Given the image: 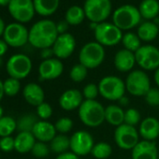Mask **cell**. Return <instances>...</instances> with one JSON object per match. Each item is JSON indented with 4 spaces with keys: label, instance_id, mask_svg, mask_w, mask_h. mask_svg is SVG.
<instances>
[{
    "label": "cell",
    "instance_id": "cell-1",
    "mask_svg": "<svg viewBox=\"0 0 159 159\" xmlns=\"http://www.w3.org/2000/svg\"><path fill=\"white\" fill-rule=\"evenodd\" d=\"M59 36L56 24L51 20H41L37 22L29 30L28 42L35 48L45 49L52 47Z\"/></svg>",
    "mask_w": 159,
    "mask_h": 159
},
{
    "label": "cell",
    "instance_id": "cell-2",
    "mask_svg": "<svg viewBox=\"0 0 159 159\" xmlns=\"http://www.w3.org/2000/svg\"><path fill=\"white\" fill-rule=\"evenodd\" d=\"M79 117L89 127L99 126L105 121V108L97 100H84L79 108Z\"/></svg>",
    "mask_w": 159,
    "mask_h": 159
},
{
    "label": "cell",
    "instance_id": "cell-3",
    "mask_svg": "<svg viewBox=\"0 0 159 159\" xmlns=\"http://www.w3.org/2000/svg\"><path fill=\"white\" fill-rule=\"evenodd\" d=\"M141 15L138 8L125 4L117 8L113 11V24L121 30H130L136 27L141 20Z\"/></svg>",
    "mask_w": 159,
    "mask_h": 159
},
{
    "label": "cell",
    "instance_id": "cell-4",
    "mask_svg": "<svg viewBox=\"0 0 159 159\" xmlns=\"http://www.w3.org/2000/svg\"><path fill=\"white\" fill-rule=\"evenodd\" d=\"M105 59V50L97 41L86 43L80 51L79 61L88 69L99 66Z\"/></svg>",
    "mask_w": 159,
    "mask_h": 159
},
{
    "label": "cell",
    "instance_id": "cell-5",
    "mask_svg": "<svg viewBox=\"0 0 159 159\" xmlns=\"http://www.w3.org/2000/svg\"><path fill=\"white\" fill-rule=\"evenodd\" d=\"M125 83L116 76H106L98 84V90L101 97L108 100H119L125 96Z\"/></svg>",
    "mask_w": 159,
    "mask_h": 159
},
{
    "label": "cell",
    "instance_id": "cell-6",
    "mask_svg": "<svg viewBox=\"0 0 159 159\" xmlns=\"http://www.w3.org/2000/svg\"><path fill=\"white\" fill-rule=\"evenodd\" d=\"M84 10L91 23L100 24L111 13V0H85Z\"/></svg>",
    "mask_w": 159,
    "mask_h": 159
},
{
    "label": "cell",
    "instance_id": "cell-7",
    "mask_svg": "<svg viewBox=\"0 0 159 159\" xmlns=\"http://www.w3.org/2000/svg\"><path fill=\"white\" fill-rule=\"evenodd\" d=\"M96 41L100 45L104 46H114L122 41L123 33L113 23L103 22L98 25L97 28L94 30Z\"/></svg>",
    "mask_w": 159,
    "mask_h": 159
},
{
    "label": "cell",
    "instance_id": "cell-8",
    "mask_svg": "<svg viewBox=\"0 0 159 159\" xmlns=\"http://www.w3.org/2000/svg\"><path fill=\"white\" fill-rule=\"evenodd\" d=\"M125 88L129 94L135 97H144L152 88L150 79L143 70L131 71L125 81Z\"/></svg>",
    "mask_w": 159,
    "mask_h": 159
},
{
    "label": "cell",
    "instance_id": "cell-9",
    "mask_svg": "<svg viewBox=\"0 0 159 159\" xmlns=\"http://www.w3.org/2000/svg\"><path fill=\"white\" fill-rule=\"evenodd\" d=\"M7 72L11 78L22 80L26 78L32 69L31 59L22 53L12 55L7 62Z\"/></svg>",
    "mask_w": 159,
    "mask_h": 159
},
{
    "label": "cell",
    "instance_id": "cell-10",
    "mask_svg": "<svg viewBox=\"0 0 159 159\" xmlns=\"http://www.w3.org/2000/svg\"><path fill=\"white\" fill-rule=\"evenodd\" d=\"M135 56L136 63L144 70H156L159 67V50L155 46H141Z\"/></svg>",
    "mask_w": 159,
    "mask_h": 159
},
{
    "label": "cell",
    "instance_id": "cell-11",
    "mask_svg": "<svg viewBox=\"0 0 159 159\" xmlns=\"http://www.w3.org/2000/svg\"><path fill=\"white\" fill-rule=\"evenodd\" d=\"M3 38L9 46L18 48L28 42L29 31L20 23H12L6 26Z\"/></svg>",
    "mask_w": 159,
    "mask_h": 159
},
{
    "label": "cell",
    "instance_id": "cell-12",
    "mask_svg": "<svg viewBox=\"0 0 159 159\" xmlns=\"http://www.w3.org/2000/svg\"><path fill=\"white\" fill-rule=\"evenodd\" d=\"M114 139L117 146L123 150H132L139 141V132L135 126L123 124L116 127Z\"/></svg>",
    "mask_w": 159,
    "mask_h": 159
},
{
    "label": "cell",
    "instance_id": "cell-13",
    "mask_svg": "<svg viewBox=\"0 0 159 159\" xmlns=\"http://www.w3.org/2000/svg\"><path fill=\"white\" fill-rule=\"evenodd\" d=\"M8 8L12 18L20 24L30 22L36 12L33 0H11Z\"/></svg>",
    "mask_w": 159,
    "mask_h": 159
},
{
    "label": "cell",
    "instance_id": "cell-14",
    "mask_svg": "<svg viewBox=\"0 0 159 159\" xmlns=\"http://www.w3.org/2000/svg\"><path fill=\"white\" fill-rule=\"evenodd\" d=\"M94 145V139L87 131H77L70 137V150L78 156L91 153Z\"/></svg>",
    "mask_w": 159,
    "mask_h": 159
},
{
    "label": "cell",
    "instance_id": "cell-15",
    "mask_svg": "<svg viewBox=\"0 0 159 159\" xmlns=\"http://www.w3.org/2000/svg\"><path fill=\"white\" fill-rule=\"evenodd\" d=\"M52 48L53 51V54L58 59L68 58L75 51L76 39L69 33L59 35Z\"/></svg>",
    "mask_w": 159,
    "mask_h": 159
},
{
    "label": "cell",
    "instance_id": "cell-16",
    "mask_svg": "<svg viewBox=\"0 0 159 159\" xmlns=\"http://www.w3.org/2000/svg\"><path fill=\"white\" fill-rule=\"evenodd\" d=\"M64 70V65L58 58H51L43 60L39 66V74L40 80L50 81L61 76Z\"/></svg>",
    "mask_w": 159,
    "mask_h": 159
},
{
    "label": "cell",
    "instance_id": "cell-17",
    "mask_svg": "<svg viewBox=\"0 0 159 159\" xmlns=\"http://www.w3.org/2000/svg\"><path fill=\"white\" fill-rule=\"evenodd\" d=\"M158 150L153 141H139L132 149V159H158Z\"/></svg>",
    "mask_w": 159,
    "mask_h": 159
},
{
    "label": "cell",
    "instance_id": "cell-18",
    "mask_svg": "<svg viewBox=\"0 0 159 159\" xmlns=\"http://www.w3.org/2000/svg\"><path fill=\"white\" fill-rule=\"evenodd\" d=\"M83 102V93L77 89H69L65 91L59 98V105L65 111H73L79 109Z\"/></svg>",
    "mask_w": 159,
    "mask_h": 159
},
{
    "label": "cell",
    "instance_id": "cell-19",
    "mask_svg": "<svg viewBox=\"0 0 159 159\" xmlns=\"http://www.w3.org/2000/svg\"><path fill=\"white\" fill-rule=\"evenodd\" d=\"M113 62L118 71L128 72L134 67L136 64V56L134 52L128 50L123 49L116 52Z\"/></svg>",
    "mask_w": 159,
    "mask_h": 159
},
{
    "label": "cell",
    "instance_id": "cell-20",
    "mask_svg": "<svg viewBox=\"0 0 159 159\" xmlns=\"http://www.w3.org/2000/svg\"><path fill=\"white\" fill-rule=\"evenodd\" d=\"M23 96L25 100L28 104L36 107L43 103L45 98V94L42 87L35 83H30L25 86Z\"/></svg>",
    "mask_w": 159,
    "mask_h": 159
},
{
    "label": "cell",
    "instance_id": "cell-21",
    "mask_svg": "<svg viewBox=\"0 0 159 159\" xmlns=\"http://www.w3.org/2000/svg\"><path fill=\"white\" fill-rule=\"evenodd\" d=\"M32 133L36 139L46 143L51 142L56 136V129L52 124L47 121H39L36 124Z\"/></svg>",
    "mask_w": 159,
    "mask_h": 159
},
{
    "label": "cell",
    "instance_id": "cell-22",
    "mask_svg": "<svg viewBox=\"0 0 159 159\" xmlns=\"http://www.w3.org/2000/svg\"><path fill=\"white\" fill-rule=\"evenodd\" d=\"M139 135L144 140L152 141L159 137V121L154 117H147L141 121Z\"/></svg>",
    "mask_w": 159,
    "mask_h": 159
},
{
    "label": "cell",
    "instance_id": "cell-23",
    "mask_svg": "<svg viewBox=\"0 0 159 159\" xmlns=\"http://www.w3.org/2000/svg\"><path fill=\"white\" fill-rule=\"evenodd\" d=\"M16 150L20 153H26L31 152L33 146L36 143V138L32 132H19L18 135L14 138Z\"/></svg>",
    "mask_w": 159,
    "mask_h": 159
},
{
    "label": "cell",
    "instance_id": "cell-24",
    "mask_svg": "<svg viewBox=\"0 0 159 159\" xmlns=\"http://www.w3.org/2000/svg\"><path fill=\"white\" fill-rule=\"evenodd\" d=\"M105 121L114 126L125 124L124 110L117 105H109L105 108Z\"/></svg>",
    "mask_w": 159,
    "mask_h": 159
},
{
    "label": "cell",
    "instance_id": "cell-25",
    "mask_svg": "<svg viewBox=\"0 0 159 159\" xmlns=\"http://www.w3.org/2000/svg\"><path fill=\"white\" fill-rule=\"evenodd\" d=\"M35 11L41 16L52 15L59 7L60 0H33Z\"/></svg>",
    "mask_w": 159,
    "mask_h": 159
},
{
    "label": "cell",
    "instance_id": "cell-26",
    "mask_svg": "<svg viewBox=\"0 0 159 159\" xmlns=\"http://www.w3.org/2000/svg\"><path fill=\"white\" fill-rule=\"evenodd\" d=\"M159 33V27L156 24L152 22H144L138 27L137 35L143 41H152L154 40Z\"/></svg>",
    "mask_w": 159,
    "mask_h": 159
},
{
    "label": "cell",
    "instance_id": "cell-27",
    "mask_svg": "<svg viewBox=\"0 0 159 159\" xmlns=\"http://www.w3.org/2000/svg\"><path fill=\"white\" fill-rule=\"evenodd\" d=\"M139 11L142 18L146 20L154 19L159 14V2L157 0H142Z\"/></svg>",
    "mask_w": 159,
    "mask_h": 159
},
{
    "label": "cell",
    "instance_id": "cell-28",
    "mask_svg": "<svg viewBox=\"0 0 159 159\" xmlns=\"http://www.w3.org/2000/svg\"><path fill=\"white\" fill-rule=\"evenodd\" d=\"M86 18L84 8L80 6L70 7L65 15V20L69 25H79Z\"/></svg>",
    "mask_w": 159,
    "mask_h": 159
},
{
    "label": "cell",
    "instance_id": "cell-29",
    "mask_svg": "<svg viewBox=\"0 0 159 159\" xmlns=\"http://www.w3.org/2000/svg\"><path fill=\"white\" fill-rule=\"evenodd\" d=\"M50 149L55 153L61 154L70 149V138L64 134L56 135L50 142Z\"/></svg>",
    "mask_w": 159,
    "mask_h": 159
},
{
    "label": "cell",
    "instance_id": "cell-30",
    "mask_svg": "<svg viewBox=\"0 0 159 159\" xmlns=\"http://www.w3.org/2000/svg\"><path fill=\"white\" fill-rule=\"evenodd\" d=\"M39 122L38 117L34 114H25L21 116L17 121V129L19 132H32L36 124Z\"/></svg>",
    "mask_w": 159,
    "mask_h": 159
},
{
    "label": "cell",
    "instance_id": "cell-31",
    "mask_svg": "<svg viewBox=\"0 0 159 159\" xmlns=\"http://www.w3.org/2000/svg\"><path fill=\"white\" fill-rule=\"evenodd\" d=\"M122 43L125 50H128L132 52H136L141 47V40L139 36L133 32H128L124 34L122 39Z\"/></svg>",
    "mask_w": 159,
    "mask_h": 159
},
{
    "label": "cell",
    "instance_id": "cell-32",
    "mask_svg": "<svg viewBox=\"0 0 159 159\" xmlns=\"http://www.w3.org/2000/svg\"><path fill=\"white\" fill-rule=\"evenodd\" d=\"M17 129L16 121L11 116H3L0 119V138L10 137Z\"/></svg>",
    "mask_w": 159,
    "mask_h": 159
},
{
    "label": "cell",
    "instance_id": "cell-33",
    "mask_svg": "<svg viewBox=\"0 0 159 159\" xmlns=\"http://www.w3.org/2000/svg\"><path fill=\"white\" fill-rule=\"evenodd\" d=\"M111 152H112L111 146L104 141L95 144L91 152L92 155L96 159H108L111 156Z\"/></svg>",
    "mask_w": 159,
    "mask_h": 159
},
{
    "label": "cell",
    "instance_id": "cell-34",
    "mask_svg": "<svg viewBox=\"0 0 159 159\" xmlns=\"http://www.w3.org/2000/svg\"><path fill=\"white\" fill-rule=\"evenodd\" d=\"M88 74V68L85 67L84 65L79 63L77 65H74L69 72V77L75 83H81L84 81L85 78Z\"/></svg>",
    "mask_w": 159,
    "mask_h": 159
},
{
    "label": "cell",
    "instance_id": "cell-35",
    "mask_svg": "<svg viewBox=\"0 0 159 159\" xmlns=\"http://www.w3.org/2000/svg\"><path fill=\"white\" fill-rule=\"evenodd\" d=\"M3 85H4V92L9 97L16 96L21 88V84L19 80L11 77L7 79L5 82H3Z\"/></svg>",
    "mask_w": 159,
    "mask_h": 159
},
{
    "label": "cell",
    "instance_id": "cell-36",
    "mask_svg": "<svg viewBox=\"0 0 159 159\" xmlns=\"http://www.w3.org/2000/svg\"><path fill=\"white\" fill-rule=\"evenodd\" d=\"M140 122V113L138 110L130 108L125 111V124L135 126Z\"/></svg>",
    "mask_w": 159,
    "mask_h": 159
},
{
    "label": "cell",
    "instance_id": "cell-37",
    "mask_svg": "<svg viewBox=\"0 0 159 159\" xmlns=\"http://www.w3.org/2000/svg\"><path fill=\"white\" fill-rule=\"evenodd\" d=\"M56 131H58L60 134H66L69 132L73 127V122L68 117H62L58 119L54 125Z\"/></svg>",
    "mask_w": 159,
    "mask_h": 159
},
{
    "label": "cell",
    "instance_id": "cell-38",
    "mask_svg": "<svg viewBox=\"0 0 159 159\" xmlns=\"http://www.w3.org/2000/svg\"><path fill=\"white\" fill-rule=\"evenodd\" d=\"M31 152L37 158H43L49 154L50 148L48 147V145L45 142L36 141L35 145L33 146V148L31 150Z\"/></svg>",
    "mask_w": 159,
    "mask_h": 159
},
{
    "label": "cell",
    "instance_id": "cell-39",
    "mask_svg": "<svg viewBox=\"0 0 159 159\" xmlns=\"http://www.w3.org/2000/svg\"><path fill=\"white\" fill-rule=\"evenodd\" d=\"M82 93L85 100H96L97 97L99 94L98 85L95 84H88L84 86V91Z\"/></svg>",
    "mask_w": 159,
    "mask_h": 159
},
{
    "label": "cell",
    "instance_id": "cell-40",
    "mask_svg": "<svg viewBox=\"0 0 159 159\" xmlns=\"http://www.w3.org/2000/svg\"><path fill=\"white\" fill-rule=\"evenodd\" d=\"M144 97L145 101L149 106H159V88H151Z\"/></svg>",
    "mask_w": 159,
    "mask_h": 159
},
{
    "label": "cell",
    "instance_id": "cell-41",
    "mask_svg": "<svg viewBox=\"0 0 159 159\" xmlns=\"http://www.w3.org/2000/svg\"><path fill=\"white\" fill-rule=\"evenodd\" d=\"M37 113L38 116L42 120L49 119L52 114V108L49 103L43 102L37 107Z\"/></svg>",
    "mask_w": 159,
    "mask_h": 159
},
{
    "label": "cell",
    "instance_id": "cell-42",
    "mask_svg": "<svg viewBox=\"0 0 159 159\" xmlns=\"http://www.w3.org/2000/svg\"><path fill=\"white\" fill-rule=\"evenodd\" d=\"M14 146H15L14 138L10 136V137H4L0 139V150L1 151L5 152H9L14 149Z\"/></svg>",
    "mask_w": 159,
    "mask_h": 159
},
{
    "label": "cell",
    "instance_id": "cell-43",
    "mask_svg": "<svg viewBox=\"0 0 159 159\" xmlns=\"http://www.w3.org/2000/svg\"><path fill=\"white\" fill-rule=\"evenodd\" d=\"M68 24L66 23V21H62V22H59L58 24H56V28H57V32L59 35H62V34H66L67 33V29H68Z\"/></svg>",
    "mask_w": 159,
    "mask_h": 159
},
{
    "label": "cell",
    "instance_id": "cell-44",
    "mask_svg": "<svg viewBox=\"0 0 159 159\" xmlns=\"http://www.w3.org/2000/svg\"><path fill=\"white\" fill-rule=\"evenodd\" d=\"M52 55L53 54V51H52V48H45V49H42L41 52H40V56L41 58H43L44 60H47V59H51L52 58Z\"/></svg>",
    "mask_w": 159,
    "mask_h": 159
},
{
    "label": "cell",
    "instance_id": "cell-45",
    "mask_svg": "<svg viewBox=\"0 0 159 159\" xmlns=\"http://www.w3.org/2000/svg\"><path fill=\"white\" fill-rule=\"evenodd\" d=\"M55 159H79V156L72 152H66L61 154H58Z\"/></svg>",
    "mask_w": 159,
    "mask_h": 159
},
{
    "label": "cell",
    "instance_id": "cell-46",
    "mask_svg": "<svg viewBox=\"0 0 159 159\" xmlns=\"http://www.w3.org/2000/svg\"><path fill=\"white\" fill-rule=\"evenodd\" d=\"M8 46H9V45L5 42L4 39H0V57L3 56V55L7 52V51H8Z\"/></svg>",
    "mask_w": 159,
    "mask_h": 159
},
{
    "label": "cell",
    "instance_id": "cell-47",
    "mask_svg": "<svg viewBox=\"0 0 159 159\" xmlns=\"http://www.w3.org/2000/svg\"><path fill=\"white\" fill-rule=\"evenodd\" d=\"M5 28H6V26H5L4 21L1 18H0V36H3L4 31H5Z\"/></svg>",
    "mask_w": 159,
    "mask_h": 159
},
{
    "label": "cell",
    "instance_id": "cell-48",
    "mask_svg": "<svg viewBox=\"0 0 159 159\" xmlns=\"http://www.w3.org/2000/svg\"><path fill=\"white\" fill-rule=\"evenodd\" d=\"M154 82H155V84H156V85L158 86V88H159V67L155 70V72H154Z\"/></svg>",
    "mask_w": 159,
    "mask_h": 159
},
{
    "label": "cell",
    "instance_id": "cell-49",
    "mask_svg": "<svg viewBox=\"0 0 159 159\" xmlns=\"http://www.w3.org/2000/svg\"><path fill=\"white\" fill-rule=\"evenodd\" d=\"M5 95V92H4V85H3V82L0 80V101L3 98V96Z\"/></svg>",
    "mask_w": 159,
    "mask_h": 159
},
{
    "label": "cell",
    "instance_id": "cell-50",
    "mask_svg": "<svg viewBox=\"0 0 159 159\" xmlns=\"http://www.w3.org/2000/svg\"><path fill=\"white\" fill-rule=\"evenodd\" d=\"M11 0H0V6L1 7H6L9 6Z\"/></svg>",
    "mask_w": 159,
    "mask_h": 159
},
{
    "label": "cell",
    "instance_id": "cell-51",
    "mask_svg": "<svg viewBox=\"0 0 159 159\" xmlns=\"http://www.w3.org/2000/svg\"><path fill=\"white\" fill-rule=\"evenodd\" d=\"M119 102L121 103V105H123V106H125V105H126V104H127L129 101H128V99H127V98H126L124 96L122 98H120V99H119Z\"/></svg>",
    "mask_w": 159,
    "mask_h": 159
},
{
    "label": "cell",
    "instance_id": "cell-52",
    "mask_svg": "<svg viewBox=\"0 0 159 159\" xmlns=\"http://www.w3.org/2000/svg\"><path fill=\"white\" fill-rule=\"evenodd\" d=\"M3 117V108L0 106V119Z\"/></svg>",
    "mask_w": 159,
    "mask_h": 159
},
{
    "label": "cell",
    "instance_id": "cell-53",
    "mask_svg": "<svg viewBox=\"0 0 159 159\" xmlns=\"http://www.w3.org/2000/svg\"><path fill=\"white\" fill-rule=\"evenodd\" d=\"M1 65H2V58L0 57V66H1Z\"/></svg>",
    "mask_w": 159,
    "mask_h": 159
},
{
    "label": "cell",
    "instance_id": "cell-54",
    "mask_svg": "<svg viewBox=\"0 0 159 159\" xmlns=\"http://www.w3.org/2000/svg\"><path fill=\"white\" fill-rule=\"evenodd\" d=\"M157 24H158L157 25H158V27H159V19H158V21H157Z\"/></svg>",
    "mask_w": 159,
    "mask_h": 159
},
{
    "label": "cell",
    "instance_id": "cell-55",
    "mask_svg": "<svg viewBox=\"0 0 159 159\" xmlns=\"http://www.w3.org/2000/svg\"><path fill=\"white\" fill-rule=\"evenodd\" d=\"M158 159H159V154H158Z\"/></svg>",
    "mask_w": 159,
    "mask_h": 159
}]
</instances>
